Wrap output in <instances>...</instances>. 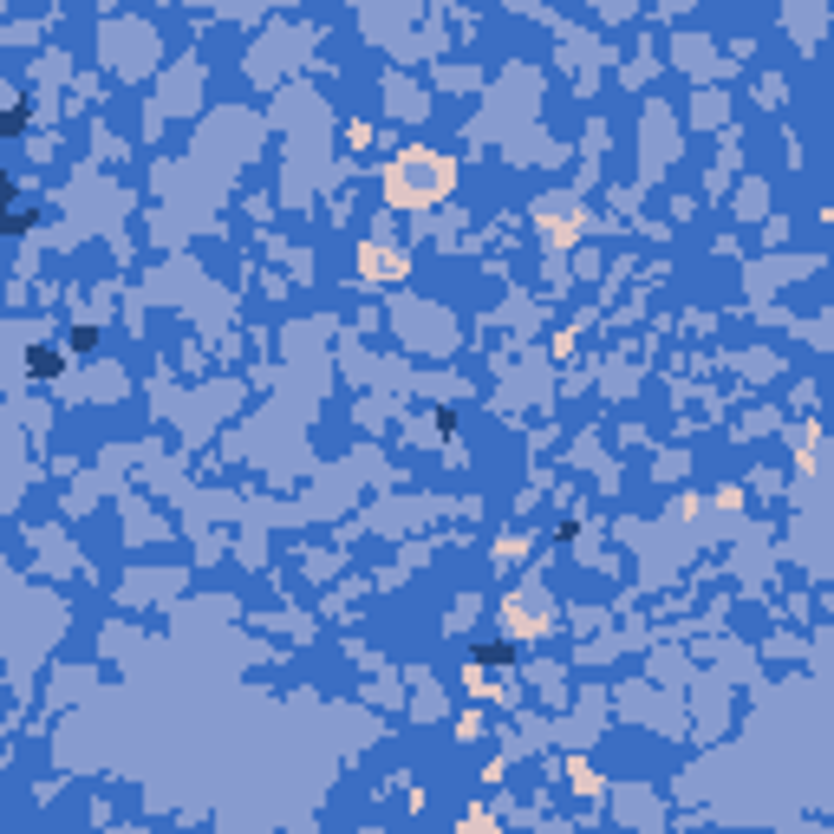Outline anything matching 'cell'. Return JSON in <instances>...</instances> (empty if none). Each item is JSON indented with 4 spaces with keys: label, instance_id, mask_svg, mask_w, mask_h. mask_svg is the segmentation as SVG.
Listing matches in <instances>:
<instances>
[{
    "label": "cell",
    "instance_id": "obj_1",
    "mask_svg": "<svg viewBox=\"0 0 834 834\" xmlns=\"http://www.w3.org/2000/svg\"><path fill=\"white\" fill-rule=\"evenodd\" d=\"M59 365H66V359H59V352H46V346H33V378H53V372H59Z\"/></svg>",
    "mask_w": 834,
    "mask_h": 834
}]
</instances>
